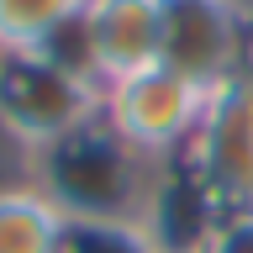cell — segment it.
Wrapping results in <instances>:
<instances>
[{
  "label": "cell",
  "instance_id": "6da1fadb",
  "mask_svg": "<svg viewBox=\"0 0 253 253\" xmlns=\"http://www.w3.org/2000/svg\"><path fill=\"white\" fill-rule=\"evenodd\" d=\"M153 179H158V158L137 153L106 122V111L32 153V185L42 190L63 216L142 221Z\"/></svg>",
  "mask_w": 253,
  "mask_h": 253
},
{
  "label": "cell",
  "instance_id": "8992f818",
  "mask_svg": "<svg viewBox=\"0 0 253 253\" xmlns=\"http://www.w3.org/2000/svg\"><path fill=\"white\" fill-rule=\"evenodd\" d=\"M158 21H164V0H84L79 37L100 90L158 63Z\"/></svg>",
  "mask_w": 253,
  "mask_h": 253
},
{
  "label": "cell",
  "instance_id": "ba28073f",
  "mask_svg": "<svg viewBox=\"0 0 253 253\" xmlns=\"http://www.w3.org/2000/svg\"><path fill=\"white\" fill-rule=\"evenodd\" d=\"M63 221L69 216L32 179L0 190V253H58Z\"/></svg>",
  "mask_w": 253,
  "mask_h": 253
},
{
  "label": "cell",
  "instance_id": "7a4b0ae2",
  "mask_svg": "<svg viewBox=\"0 0 253 253\" xmlns=\"http://www.w3.org/2000/svg\"><path fill=\"white\" fill-rule=\"evenodd\" d=\"M100 100L106 90L53 53H0V126L32 153L100 116Z\"/></svg>",
  "mask_w": 253,
  "mask_h": 253
},
{
  "label": "cell",
  "instance_id": "7c38bea8",
  "mask_svg": "<svg viewBox=\"0 0 253 253\" xmlns=\"http://www.w3.org/2000/svg\"><path fill=\"white\" fill-rule=\"evenodd\" d=\"M32 179V148L21 137H11L5 126H0V190L11 185H27Z\"/></svg>",
  "mask_w": 253,
  "mask_h": 253
},
{
  "label": "cell",
  "instance_id": "30bf717a",
  "mask_svg": "<svg viewBox=\"0 0 253 253\" xmlns=\"http://www.w3.org/2000/svg\"><path fill=\"white\" fill-rule=\"evenodd\" d=\"M58 253H158V243L142 232V221H90L69 216L58 237Z\"/></svg>",
  "mask_w": 253,
  "mask_h": 253
},
{
  "label": "cell",
  "instance_id": "5b68a950",
  "mask_svg": "<svg viewBox=\"0 0 253 253\" xmlns=\"http://www.w3.org/2000/svg\"><path fill=\"white\" fill-rule=\"evenodd\" d=\"M185 158L195 164V174L206 179L221 211L253 206V58L206 95L201 132Z\"/></svg>",
  "mask_w": 253,
  "mask_h": 253
},
{
  "label": "cell",
  "instance_id": "52a82bcc",
  "mask_svg": "<svg viewBox=\"0 0 253 253\" xmlns=\"http://www.w3.org/2000/svg\"><path fill=\"white\" fill-rule=\"evenodd\" d=\"M221 221L216 195L206 190V179L195 174L185 153L164 158L153 179V195H148V211H142V232L158 243V253H195L211 248V232Z\"/></svg>",
  "mask_w": 253,
  "mask_h": 253
},
{
  "label": "cell",
  "instance_id": "4fadbf2b",
  "mask_svg": "<svg viewBox=\"0 0 253 253\" xmlns=\"http://www.w3.org/2000/svg\"><path fill=\"white\" fill-rule=\"evenodd\" d=\"M195 253H206V248H195Z\"/></svg>",
  "mask_w": 253,
  "mask_h": 253
},
{
  "label": "cell",
  "instance_id": "9c48e42d",
  "mask_svg": "<svg viewBox=\"0 0 253 253\" xmlns=\"http://www.w3.org/2000/svg\"><path fill=\"white\" fill-rule=\"evenodd\" d=\"M84 16V0H0V53H37Z\"/></svg>",
  "mask_w": 253,
  "mask_h": 253
},
{
  "label": "cell",
  "instance_id": "277c9868",
  "mask_svg": "<svg viewBox=\"0 0 253 253\" xmlns=\"http://www.w3.org/2000/svg\"><path fill=\"white\" fill-rule=\"evenodd\" d=\"M206 95L201 84H190L185 74H174L164 63L142 69V74H126L116 84H106V122L122 132L137 153L148 158H179L190 153V142L201 132V116H206Z\"/></svg>",
  "mask_w": 253,
  "mask_h": 253
},
{
  "label": "cell",
  "instance_id": "3957f363",
  "mask_svg": "<svg viewBox=\"0 0 253 253\" xmlns=\"http://www.w3.org/2000/svg\"><path fill=\"white\" fill-rule=\"evenodd\" d=\"M253 58L248 0H164L158 63L201 90H216Z\"/></svg>",
  "mask_w": 253,
  "mask_h": 253
},
{
  "label": "cell",
  "instance_id": "8fae6325",
  "mask_svg": "<svg viewBox=\"0 0 253 253\" xmlns=\"http://www.w3.org/2000/svg\"><path fill=\"white\" fill-rule=\"evenodd\" d=\"M206 253H253V206L248 211H221Z\"/></svg>",
  "mask_w": 253,
  "mask_h": 253
}]
</instances>
